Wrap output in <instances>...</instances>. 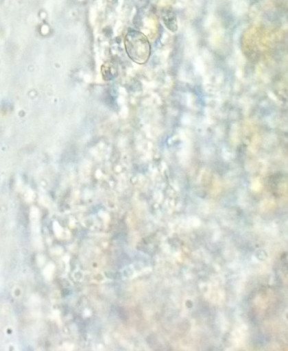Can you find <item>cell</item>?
<instances>
[{
	"mask_svg": "<svg viewBox=\"0 0 288 351\" xmlns=\"http://www.w3.org/2000/svg\"><path fill=\"white\" fill-rule=\"evenodd\" d=\"M124 46L127 55L134 62L143 64L149 60L151 45L147 37L143 32L129 29L124 37Z\"/></svg>",
	"mask_w": 288,
	"mask_h": 351,
	"instance_id": "cell-1",
	"label": "cell"
},
{
	"mask_svg": "<svg viewBox=\"0 0 288 351\" xmlns=\"http://www.w3.org/2000/svg\"><path fill=\"white\" fill-rule=\"evenodd\" d=\"M162 20L166 27L172 32L178 30V21L176 13L170 8L161 12Z\"/></svg>",
	"mask_w": 288,
	"mask_h": 351,
	"instance_id": "cell-2",
	"label": "cell"
}]
</instances>
